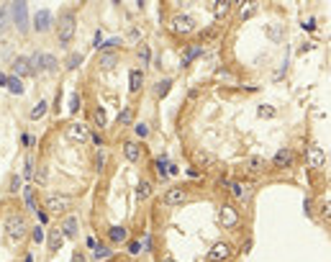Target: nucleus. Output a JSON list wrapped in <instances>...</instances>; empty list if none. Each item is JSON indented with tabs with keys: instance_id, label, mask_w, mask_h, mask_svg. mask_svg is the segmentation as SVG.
I'll use <instances>...</instances> for the list:
<instances>
[{
	"instance_id": "16",
	"label": "nucleus",
	"mask_w": 331,
	"mask_h": 262,
	"mask_svg": "<svg viewBox=\"0 0 331 262\" xmlns=\"http://www.w3.org/2000/svg\"><path fill=\"white\" fill-rule=\"evenodd\" d=\"M229 11H231V3H229V0H216V3H213V16H216V18L229 16Z\"/></svg>"
},
{
	"instance_id": "4",
	"label": "nucleus",
	"mask_w": 331,
	"mask_h": 262,
	"mask_svg": "<svg viewBox=\"0 0 331 262\" xmlns=\"http://www.w3.org/2000/svg\"><path fill=\"white\" fill-rule=\"evenodd\" d=\"M67 136H70V141H75V144H85V141L90 139V131H88L85 124H70V126H67Z\"/></svg>"
},
{
	"instance_id": "22",
	"label": "nucleus",
	"mask_w": 331,
	"mask_h": 262,
	"mask_svg": "<svg viewBox=\"0 0 331 262\" xmlns=\"http://www.w3.org/2000/svg\"><path fill=\"white\" fill-rule=\"evenodd\" d=\"M93 124H95L98 129H103V126L108 124V116H105V108H100V106H98V108L93 111Z\"/></svg>"
},
{
	"instance_id": "25",
	"label": "nucleus",
	"mask_w": 331,
	"mask_h": 262,
	"mask_svg": "<svg viewBox=\"0 0 331 262\" xmlns=\"http://www.w3.org/2000/svg\"><path fill=\"white\" fill-rule=\"evenodd\" d=\"M131 121H134V108L126 106V108L118 113V124H121V126H131Z\"/></svg>"
},
{
	"instance_id": "18",
	"label": "nucleus",
	"mask_w": 331,
	"mask_h": 262,
	"mask_svg": "<svg viewBox=\"0 0 331 262\" xmlns=\"http://www.w3.org/2000/svg\"><path fill=\"white\" fill-rule=\"evenodd\" d=\"M59 229H62V234H64V237H75V234H77V219H75V216H70V219H67Z\"/></svg>"
},
{
	"instance_id": "15",
	"label": "nucleus",
	"mask_w": 331,
	"mask_h": 262,
	"mask_svg": "<svg viewBox=\"0 0 331 262\" xmlns=\"http://www.w3.org/2000/svg\"><path fill=\"white\" fill-rule=\"evenodd\" d=\"M62 242H64L62 229H51V231H49V249H59Z\"/></svg>"
},
{
	"instance_id": "46",
	"label": "nucleus",
	"mask_w": 331,
	"mask_h": 262,
	"mask_svg": "<svg viewBox=\"0 0 331 262\" xmlns=\"http://www.w3.org/2000/svg\"><path fill=\"white\" fill-rule=\"evenodd\" d=\"M323 216H326V219H328V216H331V203H328V200H326V203H323Z\"/></svg>"
},
{
	"instance_id": "30",
	"label": "nucleus",
	"mask_w": 331,
	"mask_h": 262,
	"mask_svg": "<svg viewBox=\"0 0 331 262\" xmlns=\"http://www.w3.org/2000/svg\"><path fill=\"white\" fill-rule=\"evenodd\" d=\"M254 11H257V3H246V6L239 8V16H241V18H249Z\"/></svg>"
},
{
	"instance_id": "39",
	"label": "nucleus",
	"mask_w": 331,
	"mask_h": 262,
	"mask_svg": "<svg viewBox=\"0 0 331 262\" xmlns=\"http://www.w3.org/2000/svg\"><path fill=\"white\" fill-rule=\"evenodd\" d=\"M147 134H149V129H147V124H139V126H136V136H142V139H144Z\"/></svg>"
},
{
	"instance_id": "29",
	"label": "nucleus",
	"mask_w": 331,
	"mask_h": 262,
	"mask_svg": "<svg viewBox=\"0 0 331 262\" xmlns=\"http://www.w3.org/2000/svg\"><path fill=\"white\" fill-rule=\"evenodd\" d=\"M149 193H152V185H149V183H139V185H136V198H139V200L149 198Z\"/></svg>"
},
{
	"instance_id": "38",
	"label": "nucleus",
	"mask_w": 331,
	"mask_h": 262,
	"mask_svg": "<svg viewBox=\"0 0 331 262\" xmlns=\"http://www.w3.org/2000/svg\"><path fill=\"white\" fill-rule=\"evenodd\" d=\"M46 175H49V172H46V167H39V172H36V183H39V185H44V183H46Z\"/></svg>"
},
{
	"instance_id": "26",
	"label": "nucleus",
	"mask_w": 331,
	"mask_h": 262,
	"mask_svg": "<svg viewBox=\"0 0 331 262\" xmlns=\"http://www.w3.org/2000/svg\"><path fill=\"white\" fill-rule=\"evenodd\" d=\"M231 190H234V195H236L239 200H246V198H249V185H244V183H234Z\"/></svg>"
},
{
	"instance_id": "19",
	"label": "nucleus",
	"mask_w": 331,
	"mask_h": 262,
	"mask_svg": "<svg viewBox=\"0 0 331 262\" xmlns=\"http://www.w3.org/2000/svg\"><path fill=\"white\" fill-rule=\"evenodd\" d=\"M110 242H126V237H128V231L123 229V226H110Z\"/></svg>"
},
{
	"instance_id": "36",
	"label": "nucleus",
	"mask_w": 331,
	"mask_h": 262,
	"mask_svg": "<svg viewBox=\"0 0 331 262\" xmlns=\"http://www.w3.org/2000/svg\"><path fill=\"white\" fill-rule=\"evenodd\" d=\"M110 257V249L108 247H95V259H105Z\"/></svg>"
},
{
	"instance_id": "47",
	"label": "nucleus",
	"mask_w": 331,
	"mask_h": 262,
	"mask_svg": "<svg viewBox=\"0 0 331 262\" xmlns=\"http://www.w3.org/2000/svg\"><path fill=\"white\" fill-rule=\"evenodd\" d=\"M164 262H175V259H164Z\"/></svg>"
},
{
	"instance_id": "14",
	"label": "nucleus",
	"mask_w": 331,
	"mask_h": 262,
	"mask_svg": "<svg viewBox=\"0 0 331 262\" xmlns=\"http://www.w3.org/2000/svg\"><path fill=\"white\" fill-rule=\"evenodd\" d=\"M118 65V54H113V51H103L100 54V67L103 70H113Z\"/></svg>"
},
{
	"instance_id": "13",
	"label": "nucleus",
	"mask_w": 331,
	"mask_h": 262,
	"mask_svg": "<svg viewBox=\"0 0 331 262\" xmlns=\"http://www.w3.org/2000/svg\"><path fill=\"white\" fill-rule=\"evenodd\" d=\"M142 85H144V72H142V70H131V75H128V87H131V93H136Z\"/></svg>"
},
{
	"instance_id": "5",
	"label": "nucleus",
	"mask_w": 331,
	"mask_h": 262,
	"mask_svg": "<svg viewBox=\"0 0 331 262\" xmlns=\"http://www.w3.org/2000/svg\"><path fill=\"white\" fill-rule=\"evenodd\" d=\"M218 219H221V224H224L226 229H234V226L239 224V214H236V208H234V206H229V203H224V206H221Z\"/></svg>"
},
{
	"instance_id": "7",
	"label": "nucleus",
	"mask_w": 331,
	"mask_h": 262,
	"mask_svg": "<svg viewBox=\"0 0 331 262\" xmlns=\"http://www.w3.org/2000/svg\"><path fill=\"white\" fill-rule=\"evenodd\" d=\"M172 28H175L177 34H192V31H195V21H192L190 16H175Z\"/></svg>"
},
{
	"instance_id": "24",
	"label": "nucleus",
	"mask_w": 331,
	"mask_h": 262,
	"mask_svg": "<svg viewBox=\"0 0 331 262\" xmlns=\"http://www.w3.org/2000/svg\"><path fill=\"white\" fill-rule=\"evenodd\" d=\"M170 87H172V80H159L157 87H154V95H157V98H164V95L170 93Z\"/></svg>"
},
{
	"instance_id": "10",
	"label": "nucleus",
	"mask_w": 331,
	"mask_h": 262,
	"mask_svg": "<svg viewBox=\"0 0 331 262\" xmlns=\"http://www.w3.org/2000/svg\"><path fill=\"white\" fill-rule=\"evenodd\" d=\"M308 162H311V167H323V162H326V152L313 144V147H308Z\"/></svg>"
},
{
	"instance_id": "6",
	"label": "nucleus",
	"mask_w": 331,
	"mask_h": 262,
	"mask_svg": "<svg viewBox=\"0 0 331 262\" xmlns=\"http://www.w3.org/2000/svg\"><path fill=\"white\" fill-rule=\"evenodd\" d=\"M229 257H231V247H229L226 242L213 244V249L208 252V262H226Z\"/></svg>"
},
{
	"instance_id": "27",
	"label": "nucleus",
	"mask_w": 331,
	"mask_h": 262,
	"mask_svg": "<svg viewBox=\"0 0 331 262\" xmlns=\"http://www.w3.org/2000/svg\"><path fill=\"white\" fill-rule=\"evenodd\" d=\"M41 70L54 72V70H57V60H54L51 54H41Z\"/></svg>"
},
{
	"instance_id": "37",
	"label": "nucleus",
	"mask_w": 331,
	"mask_h": 262,
	"mask_svg": "<svg viewBox=\"0 0 331 262\" xmlns=\"http://www.w3.org/2000/svg\"><path fill=\"white\" fill-rule=\"evenodd\" d=\"M157 175L159 178H167V165H164V160H157Z\"/></svg>"
},
{
	"instance_id": "31",
	"label": "nucleus",
	"mask_w": 331,
	"mask_h": 262,
	"mask_svg": "<svg viewBox=\"0 0 331 262\" xmlns=\"http://www.w3.org/2000/svg\"><path fill=\"white\" fill-rule=\"evenodd\" d=\"M44 113H46V100H39V106H36V108L31 111V119L36 121V119H41Z\"/></svg>"
},
{
	"instance_id": "40",
	"label": "nucleus",
	"mask_w": 331,
	"mask_h": 262,
	"mask_svg": "<svg viewBox=\"0 0 331 262\" xmlns=\"http://www.w3.org/2000/svg\"><path fill=\"white\" fill-rule=\"evenodd\" d=\"M31 237H34V242H41V239H44V231H41V229L36 226V229L31 231Z\"/></svg>"
},
{
	"instance_id": "12",
	"label": "nucleus",
	"mask_w": 331,
	"mask_h": 262,
	"mask_svg": "<svg viewBox=\"0 0 331 262\" xmlns=\"http://www.w3.org/2000/svg\"><path fill=\"white\" fill-rule=\"evenodd\" d=\"M123 154H126L128 162H139V160H142V147H139L136 141H126V144H123Z\"/></svg>"
},
{
	"instance_id": "11",
	"label": "nucleus",
	"mask_w": 331,
	"mask_h": 262,
	"mask_svg": "<svg viewBox=\"0 0 331 262\" xmlns=\"http://www.w3.org/2000/svg\"><path fill=\"white\" fill-rule=\"evenodd\" d=\"M34 28L36 31H49L51 28V13L49 11H39L36 18H34Z\"/></svg>"
},
{
	"instance_id": "17",
	"label": "nucleus",
	"mask_w": 331,
	"mask_h": 262,
	"mask_svg": "<svg viewBox=\"0 0 331 262\" xmlns=\"http://www.w3.org/2000/svg\"><path fill=\"white\" fill-rule=\"evenodd\" d=\"M13 70H16L18 75H34V72H31V65H29L26 57H18V60L13 62Z\"/></svg>"
},
{
	"instance_id": "21",
	"label": "nucleus",
	"mask_w": 331,
	"mask_h": 262,
	"mask_svg": "<svg viewBox=\"0 0 331 262\" xmlns=\"http://www.w3.org/2000/svg\"><path fill=\"white\" fill-rule=\"evenodd\" d=\"M246 167H249L252 175H259L264 170V160L262 157H249V160H246Z\"/></svg>"
},
{
	"instance_id": "3",
	"label": "nucleus",
	"mask_w": 331,
	"mask_h": 262,
	"mask_svg": "<svg viewBox=\"0 0 331 262\" xmlns=\"http://www.w3.org/2000/svg\"><path fill=\"white\" fill-rule=\"evenodd\" d=\"M70 206H72V200H70L67 195H49V198L44 200V208H46V211H51V214L67 211Z\"/></svg>"
},
{
	"instance_id": "42",
	"label": "nucleus",
	"mask_w": 331,
	"mask_h": 262,
	"mask_svg": "<svg viewBox=\"0 0 331 262\" xmlns=\"http://www.w3.org/2000/svg\"><path fill=\"white\" fill-rule=\"evenodd\" d=\"M31 175H34V162L26 160V178H31Z\"/></svg>"
},
{
	"instance_id": "23",
	"label": "nucleus",
	"mask_w": 331,
	"mask_h": 262,
	"mask_svg": "<svg viewBox=\"0 0 331 262\" xmlns=\"http://www.w3.org/2000/svg\"><path fill=\"white\" fill-rule=\"evenodd\" d=\"M195 165H201V167H211V165H213V154L198 149V152H195Z\"/></svg>"
},
{
	"instance_id": "1",
	"label": "nucleus",
	"mask_w": 331,
	"mask_h": 262,
	"mask_svg": "<svg viewBox=\"0 0 331 262\" xmlns=\"http://www.w3.org/2000/svg\"><path fill=\"white\" fill-rule=\"evenodd\" d=\"M6 234H8V242L11 244H18L26 239V234H29V224H26L23 216H11L6 221Z\"/></svg>"
},
{
	"instance_id": "34",
	"label": "nucleus",
	"mask_w": 331,
	"mask_h": 262,
	"mask_svg": "<svg viewBox=\"0 0 331 262\" xmlns=\"http://www.w3.org/2000/svg\"><path fill=\"white\" fill-rule=\"evenodd\" d=\"M80 62H82V54H72L70 60H67V67H70V70H75Z\"/></svg>"
},
{
	"instance_id": "9",
	"label": "nucleus",
	"mask_w": 331,
	"mask_h": 262,
	"mask_svg": "<svg viewBox=\"0 0 331 262\" xmlns=\"http://www.w3.org/2000/svg\"><path fill=\"white\" fill-rule=\"evenodd\" d=\"M167 206H180V203H185L187 200V193L182 190V188H170L167 193H164V198H162Z\"/></svg>"
},
{
	"instance_id": "35",
	"label": "nucleus",
	"mask_w": 331,
	"mask_h": 262,
	"mask_svg": "<svg viewBox=\"0 0 331 262\" xmlns=\"http://www.w3.org/2000/svg\"><path fill=\"white\" fill-rule=\"evenodd\" d=\"M80 103H82V98H80V95H77V93H75V95H72V98H70V113H75V111H77V108H80Z\"/></svg>"
},
{
	"instance_id": "28",
	"label": "nucleus",
	"mask_w": 331,
	"mask_h": 262,
	"mask_svg": "<svg viewBox=\"0 0 331 262\" xmlns=\"http://www.w3.org/2000/svg\"><path fill=\"white\" fill-rule=\"evenodd\" d=\"M6 85H8V90H11V93H18V95H21V93H23V82H21V80H18V77H16V75H11V77H8V82H6Z\"/></svg>"
},
{
	"instance_id": "41",
	"label": "nucleus",
	"mask_w": 331,
	"mask_h": 262,
	"mask_svg": "<svg viewBox=\"0 0 331 262\" xmlns=\"http://www.w3.org/2000/svg\"><path fill=\"white\" fill-rule=\"evenodd\" d=\"M128 252H131V254H139V252H142V244H139V242H131V244H128Z\"/></svg>"
},
{
	"instance_id": "43",
	"label": "nucleus",
	"mask_w": 331,
	"mask_h": 262,
	"mask_svg": "<svg viewBox=\"0 0 331 262\" xmlns=\"http://www.w3.org/2000/svg\"><path fill=\"white\" fill-rule=\"evenodd\" d=\"M95 165H98V170L105 165V154H103V152H98V157H95Z\"/></svg>"
},
{
	"instance_id": "45",
	"label": "nucleus",
	"mask_w": 331,
	"mask_h": 262,
	"mask_svg": "<svg viewBox=\"0 0 331 262\" xmlns=\"http://www.w3.org/2000/svg\"><path fill=\"white\" fill-rule=\"evenodd\" d=\"M259 116H267V119H270V116H275V111H272V108H264V106H262V108H259Z\"/></svg>"
},
{
	"instance_id": "33",
	"label": "nucleus",
	"mask_w": 331,
	"mask_h": 262,
	"mask_svg": "<svg viewBox=\"0 0 331 262\" xmlns=\"http://www.w3.org/2000/svg\"><path fill=\"white\" fill-rule=\"evenodd\" d=\"M21 190V178H18V175H13V178H11V188H8V193H18Z\"/></svg>"
},
{
	"instance_id": "8",
	"label": "nucleus",
	"mask_w": 331,
	"mask_h": 262,
	"mask_svg": "<svg viewBox=\"0 0 331 262\" xmlns=\"http://www.w3.org/2000/svg\"><path fill=\"white\" fill-rule=\"evenodd\" d=\"M13 16H16L18 31L23 34L26 28H29V13H26V3H16V6H13Z\"/></svg>"
},
{
	"instance_id": "2",
	"label": "nucleus",
	"mask_w": 331,
	"mask_h": 262,
	"mask_svg": "<svg viewBox=\"0 0 331 262\" xmlns=\"http://www.w3.org/2000/svg\"><path fill=\"white\" fill-rule=\"evenodd\" d=\"M57 34H59V41L62 44H70L72 36H75V13H64L57 23Z\"/></svg>"
},
{
	"instance_id": "44",
	"label": "nucleus",
	"mask_w": 331,
	"mask_h": 262,
	"mask_svg": "<svg viewBox=\"0 0 331 262\" xmlns=\"http://www.w3.org/2000/svg\"><path fill=\"white\" fill-rule=\"evenodd\" d=\"M72 262H88V259H85V254H82V252H75V254H72Z\"/></svg>"
},
{
	"instance_id": "32",
	"label": "nucleus",
	"mask_w": 331,
	"mask_h": 262,
	"mask_svg": "<svg viewBox=\"0 0 331 262\" xmlns=\"http://www.w3.org/2000/svg\"><path fill=\"white\" fill-rule=\"evenodd\" d=\"M149 57H152V51H149V46L144 44V46L139 49V60H142V65H147V62H149Z\"/></svg>"
},
{
	"instance_id": "20",
	"label": "nucleus",
	"mask_w": 331,
	"mask_h": 262,
	"mask_svg": "<svg viewBox=\"0 0 331 262\" xmlns=\"http://www.w3.org/2000/svg\"><path fill=\"white\" fill-rule=\"evenodd\" d=\"M290 162H293V152L290 149H280L278 154H275V165H278V167H285Z\"/></svg>"
}]
</instances>
